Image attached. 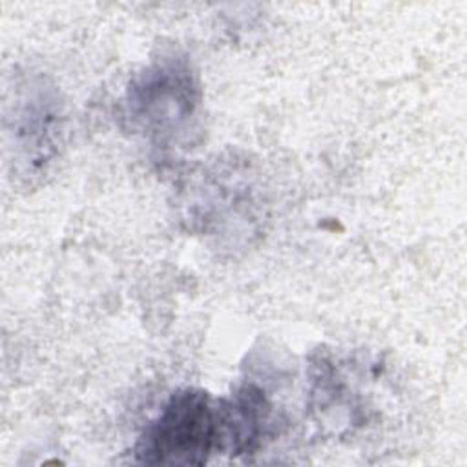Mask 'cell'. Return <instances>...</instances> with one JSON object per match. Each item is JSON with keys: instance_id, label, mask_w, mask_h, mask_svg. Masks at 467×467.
I'll use <instances>...</instances> for the list:
<instances>
[{"instance_id": "obj_2", "label": "cell", "mask_w": 467, "mask_h": 467, "mask_svg": "<svg viewBox=\"0 0 467 467\" xmlns=\"http://www.w3.org/2000/svg\"><path fill=\"white\" fill-rule=\"evenodd\" d=\"M190 71L177 64H159L131 89V111L148 130L166 131L184 120L193 109Z\"/></svg>"}, {"instance_id": "obj_1", "label": "cell", "mask_w": 467, "mask_h": 467, "mask_svg": "<svg viewBox=\"0 0 467 467\" xmlns=\"http://www.w3.org/2000/svg\"><path fill=\"white\" fill-rule=\"evenodd\" d=\"M217 451L215 403L202 390H179L137 443L148 465H202Z\"/></svg>"}, {"instance_id": "obj_3", "label": "cell", "mask_w": 467, "mask_h": 467, "mask_svg": "<svg viewBox=\"0 0 467 467\" xmlns=\"http://www.w3.org/2000/svg\"><path fill=\"white\" fill-rule=\"evenodd\" d=\"M217 451L232 456L254 452L265 436L270 405L252 385L239 389L232 398L215 403Z\"/></svg>"}]
</instances>
